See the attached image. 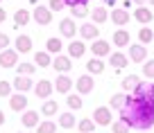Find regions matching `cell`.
Listing matches in <instances>:
<instances>
[{
    "label": "cell",
    "mask_w": 154,
    "mask_h": 133,
    "mask_svg": "<svg viewBox=\"0 0 154 133\" xmlns=\"http://www.w3.org/2000/svg\"><path fill=\"white\" fill-rule=\"evenodd\" d=\"M70 14H72V20H82V18H86V16H91V9H88V5H75V7H70Z\"/></svg>",
    "instance_id": "29"
},
{
    "label": "cell",
    "mask_w": 154,
    "mask_h": 133,
    "mask_svg": "<svg viewBox=\"0 0 154 133\" xmlns=\"http://www.w3.org/2000/svg\"><path fill=\"white\" fill-rule=\"evenodd\" d=\"M86 54V43L79 38V41H72L70 45H68V57L70 59H79V57H84Z\"/></svg>",
    "instance_id": "20"
},
{
    "label": "cell",
    "mask_w": 154,
    "mask_h": 133,
    "mask_svg": "<svg viewBox=\"0 0 154 133\" xmlns=\"http://www.w3.org/2000/svg\"><path fill=\"white\" fill-rule=\"evenodd\" d=\"M109 66L113 70H125L129 66V57L122 54V52H113V54H109Z\"/></svg>",
    "instance_id": "17"
},
{
    "label": "cell",
    "mask_w": 154,
    "mask_h": 133,
    "mask_svg": "<svg viewBox=\"0 0 154 133\" xmlns=\"http://www.w3.org/2000/svg\"><path fill=\"white\" fill-rule=\"evenodd\" d=\"M91 18L95 20V25L106 23V20H109V11H106V7H95V9L91 11Z\"/></svg>",
    "instance_id": "31"
},
{
    "label": "cell",
    "mask_w": 154,
    "mask_h": 133,
    "mask_svg": "<svg viewBox=\"0 0 154 133\" xmlns=\"http://www.w3.org/2000/svg\"><path fill=\"white\" fill-rule=\"evenodd\" d=\"M16 72H18V75H23V77H32L34 72H36V66H34V63L23 61V63H18V66H16Z\"/></svg>",
    "instance_id": "34"
},
{
    "label": "cell",
    "mask_w": 154,
    "mask_h": 133,
    "mask_svg": "<svg viewBox=\"0 0 154 133\" xmlns=\"http://www.w3.org/2000/svg\"><path fill=\"white\" fill-rule=\"evenodd\" d=\"M18 133H25V131H18Z\"/></svg>",
    "instance_id": "50"
},
{
    "label": "cell",
    "mask_w": 154,
    "mask_h": 133,
    "mask_svg": "<svg viewBox=\"0 0 154 133\" xmlns=\"http://www.w3.org/2000/svg\"><path fill=\"white\" fill-rule=\"evenodd\" d=\"M77 131L79 133H95V122H93V120H79V122H77Z\"/></svg>",
    "instance_id": "36"
},
{
    "label": "cell",
    "mask_w": 154,
    "mask_h": 133,
    "mask_svg": "<svg viewBox=\"0 0 154 133\" xmlns=\"http://www.w3.org/2000/svg\"><path fill=\"white\" fill-rule=\"evenodd\" d=\"M79 36H82V41H97L100 38V27L95 23H84L79 27Z\"/></svg>",
    "instance_id": "9"
},
{
    "label": "cell",
    "mask_w": 154,
    "mask_h": 133,
    "mask_svg": "<svg viewBox=\"0 0 154 133\" xmlns=\"http://www.w3.org/2000/svg\"><path fill=\"white\" fill-rule=\"evenodd\" d=\"M52 90H54V84L48 81V79H41L38 84H34V95H36L38 99H48V97L52 95Z\"/></svg>",
    "instance_id": "8"
},
{
    "label": "cell",
    "mask_w": 154,
    "mask_h": 133,
    "mask_svg": "<svg viewBox=\"0 0 154 133\" xmlns=\"http://www.w3.org/2000/svg\"><path fill=\"white\" fill-rule=\"evenodd\" d=\"M86 70H88V75H102L104 72V61L102 59H88L86 61Z\"/></svg>",
    "instance_id": "24"
},
{
    "label": "cell",
    "mask_w": 154,
    "mask_h": 133,
    "mask_svg": "<svg viewBox=\"0 0 154 133\" xmlns=\"http://www.w3.org/2000/svg\"><path fill=\"white\" fill-rule=\"evenodd\" d=\"M131 2H136V5H138V7H143L145 2H147V0H131Z\"/></svg>",
    "instance_id": "46"
},
{
    "label": "cell",
    "mask_w": 154,
    "mask_h": 133,
    "mask_svg": "<svg viewBox=\"0 0 154 133\" xmlns=\"http://www.w3.org/2000/svg\"><path fill=\"white\" fill-rule=\"evenodd\" d=\"M75 86V81L70 79L68 75H59L54 79V90L57 93H63V95H70V88Z\"/></svg>",
    "instance_id": "16"
},
{
    "label": "cell",
    "mask_w": 154,
    "mask_h": 133,
    "mask_svg": "<svg viewBox=\"0 0 154 133\" xmlns=\"http://www.w3.org/2000/svg\"><path fill=\"white\" fill-rule=\"evenodd\" d=\"M25 129H36L38 126V113L36 111H23V117H20Z\"/></svg>",
    "instance_id": "21"
},
{
    "label": "cell",
    "mask_w": 154,
    "mask_h": 133,
    "mask_svg": "<svg viewBox=\"0 0 154 133\" xmlns=\"http://www.w3.org/2000/svg\"><path fill=\"white\" fill-rule=\"evenodd\" d=\"M152 38H154L152 27H140V29H138V41H140V45H147Z\"/></svg>",
    "instance_id": "37"
},
{
    "label": "cell",
    "mask_w": 154,
    "mask_h": 133,
    "mask_svg": "<svg viewBox=\"0 0 154 133\" xmlns=\"http://www.w3.org/2000/svg\"><path fill=\"white\" fill-rule=\"evenodd\" d=\"M109 20H113V25H118V27H125V25L131 20V14L125 11L122 7H116V9L109 11Z\"/></svg>",
    "instance_id": "5"
},
{
    "label": "cell",
    "mask_w": 154,
    "mask_h": 133,
    "mask_svg": "<svg viewBox=\"0 0 154 133\" xmlns=\"http://www.w3.org/2000/svg\"><path fill=\"white\" fill-rule=\"evenodd\" d=\"M5 124V111H0V126Z\"/></svg>",
    "instance_id": "45"
},
{
    "label": "cell",
    "mask_w": 154,
    "mask_h": 133,
    "mask_svg": "<svg viewBox=\"0 0 154 133\" xmlns=\"http://www.w3.org/2000/svg\"><path fill=\"white\" fill-rule=\"evenodd\" d=\"M63 7H66V5H63V0H50L48 9H50V11H61Z\"/></svg>",
    "instance_id": "41"
},
{
    "label": "cell",
    "mask_w": 154,
    "mask_h": 133,
    "mask_svg": "<svg viewBox=\"0 0 154 133\" xmlns=\"http://www.w3.org/2000/svg\"><path fill=\"white\" fill-rule=\"evenodd\" d=\"M5 20H7V11L0 7V23H5Z\"/></svg>",
    "instance_id": "43"
},
{
    "label": "cell",
    "mask_w": 154,
    "mask_h": 133,
    "mask_svg": "<svg viewBox=\"0 0 154 133\" xmlns=\"http://www.w3.org/2000/svg\"><path fill=\"white\" fill-rule=\"evenodd\" d=\"M104 2L111 7V9H116V2H118V0H104Z\"/></svg>",
    "instance_id": "44"
},
{
    "label": "cell",
    "mask_w": 154,
    "mask_h": 133,
    "mask_svg": "<svg viewBox=\"0 0 154 133\" xmlns=\"http://www.w3.org/2000/svg\"><path fill=\"white\" fill-rule=\"evenodd\" d=\"M75 86H77V95H88L95 88V79H93V75H82V77H77Z\"/></svg>",
    "instance_id": "2"
},
{
    "label": "cell",
    "mask_w": 154,
    "mask_h": 133,
    "mask_svg": "<svg viewBox=\"0 0 154 133\" xmlns=\"http://www.w3.org/2000/svg\"><path fill=\"white\" fill-rule=\"evenodd\" d=\"M138 84H140V79L136 75H127L125 79H122V90H125V93H134Z\"/></svg>",
    "instance_id": "30"
},
{
    "label": "cell",
    "mask_w": 154,
    "mask_h": 133,
    "mask_svg": "<svg viewBox=\"0 0 154 133\" xmlns=\"http://www.w3.org/2000/svg\"><path fill=\"white\" fill-rule=\"evenodd\" d=\"M138 133H147V131H138Z\"/></svg>",
    "instance_id": "49"
},
{
    "label": "cell",
    "mask_w": 154,
    "mask_h": 133,
    "mask_svg": "<svg viewBox=\"0 0 154 133\" xmlns=\"http://www.w3.org/2000/svg\"><path fill=\"white\" fill-rule=\"evenodd\" d=\"M145 59H147V48L140 43H129V61L145 63Z\"/></svg>",
    "instance_id": "6"
},
{
    "label": "cell",
    "mask_w": 154,
    "mask_h": 133,
    "mask_svg": "<svg viewBox=\"0 0 154 133\" xmlns=\"http://www.w3.org/2000/svg\"><path fill=\"white\" fill-rule=\"evenodd\" d=\"M129 32L127 29H118V32H113V45L116 48H129Z\"/></svg>",
    "instance_id": "22"
},
{
    "label": "cell",
    "mask_w": 154,
    "mask_h": 133,
    "mask_svg": "<svg viewBox=\"0 0 154 133\" xmlns=\"http://www.w3.org/2000/svg\"><path fill=\"white\" fill-rule=\"evenodd\" d=\"M66 104H68V108L70 111H82V97L79 95H75V93H70V95L66 97Z\"/></svg>",
    "instance_id": "35"
},
{
    "label": "cell",
    "mask_w": 154,
    "mask_h": 133,
    "mask_svg": "<svg viewBox=\"0 0 154 133\" xmlns=\"http://www.w3.org/2000/svg\"><path fill=\"white\" fill-rule=\"evenodd\" d=\"M29 2H32V5H34V7H36V2H38V0H29Z\"/></svg>",
    "instance_id": "47"
},
{
    "label": "cell",
    "mask_w": 154,
    "mask_h": 133,
    "mask_svg": "<svg viewBox=\"0 0 154 133\" xmlns=\"http://www.w3.org/2000/svg\"><path fill=\"white\" fill-rule=\"evenodd\" d=\"M93 122L100 124V126H111V108L109 106H97L95 111H93Z\"/></svg>",
    "instance_id": "3"
},
{
    "label": "cell",
    "mask_w": 154,
    "mask_h": 133,
    "mask_svg": "<svg viewBox=\"0 0 154 133\" xmlns=\"http://www.w3.org/2000/svg\"><path fill=\"white\" fill-rule=\"evenodd\" d=\"M59 34H61L63 38H75L77 36V23L72 18L59 20Z\"/></svg>",
    "instance_id": "10"
},
{
    "label": "cell",
    "mask_w": 154,
    "mask_h": 133,
    "mask_svg": "<svg viewBox=\"0 0 154 133\" xmlns=\"http://www.w3.org/2000/svg\"><path fill=\"white\" fill-rule=\"evenodd\" d=\"M18 66V52L16 50H2L0 52V68H16Z\"/></svg>",
    "instance_id": "12"
},
{
    "label": "cell",
    "mask_w": 154,
    "mask_h": 133,
    "mask_svg": "<svg viewBox=\"0 0 154 133\" xmlns=\"http://www.w3.org/2000/svg\"><path fill=\"white\" fill-rule=\"evenodd\" d=\"M147 2H149V5H154V0H147Z\"/></svg>",
    "instance_id": "48"
},
{
    "label": "cell",
    "mask_w": 154,
    "mask_h": 133,
    "mask_svg": "<svg viewBox=\"0 0 154 133\" xmlns=\"http://www.w3.org/2000/svg\"><path fill=\"white\" fill-rule=\"evenodd\" d=\"M125 93H116V95H111V99H109V108L111 111H118L120 113L122 108H125Z\"/></svg>",
    "instance_id": "27"
},
{
    "label": "cell",
    "mask_w": 154,
    "mask_h": 133,
    "mask_svg": "<svg viewBox=\"0 0 154 133\" xmlns=\"http://www.w3.org/2000/svg\"><path fill=\"white\" fill-rule=\"evenodd\" d=\"M11 88H14L16 93H27V90H32L34 88V84H32V77H23V75H16L14 77V81H11Z\"/></svg>",
    "instance_id": "11"
},
{
    "label": "cell",
    "mask_w": 154,
    "mask_h": 133,
    "mask_svg": "<svg viewBox=\"0 0 154 133\" xmlns=\"http://www.w3.org/2000/svg\"><path fill=\"white\" fill-rule=\"evenodd\" d=\"M59 113V104L54 99H45V104L41 106V115H45V117H52V115Z\"/></svg>",
    "instance_id": "28"
},
{
    "label": "cell",
    "mask_w": 154,
    "mask_h": 133,
    "mask_svg": "<svg viewBox=\"0 0 154 133\" xmlns=\"http://www.w3.org/2000/svg\"><path fill=\"white\" fill-rule=\"evenodd\" d=\"M61 38H57V36H52V38H48V41H45V52L48 54H54V57H57V54H61Z\"/></svg>",
    "instance_id": "25"
},
{
    "label": "cell",
    "mask_w": 154,
    "mask_h": 133,
    "mask_svg": "<svg viewBox=\"0 0 154 133\" xmlns=\"http://www.w3.org/2000/svg\"><path fill=\"white\" fill-rule=\"evenodd\" d=\"M57 129H59L57 122H52V120H45V122H38L36 133H57Z\"/></svg>",
    "instance_id": "33"
},
{
    "label": "cell",
    "mask_w": 154,
    "mask_h": 133,
    "mask_svg": "<svg viewBox=\"0 0 154 133\" xmlns=\"http://www.w3.org/2000/svg\"><path fill=\"white\" fill-rule=\"evenodd\" d=\"M34 66H36V68H48V66H52V54L41 52V50H38V52L34 54Z\"/></svg>",
    "instance_id": "26"
},
{
    "label": "cell",
    "mask_w": 154,
    "mask_h": 133,
    "mask_svg": "<svg viewBox=\"0 0 154 133\" xmlns=\"http://www.w3.org/2000/svg\"><path fill=\"white\" fill-rule=\"evenodd\" d=\"M29 20H32V11H27V9H18L14 14V23L18 25V27H23V25H27Z\"/></svg>",
    "instance_id": "32"
},
{
    "label": "cell",
    "mask_w": 154,
    "mask_h": 133,
    "mask_svg": "<svg viewBox=\"0 0 154 133\" xmlns=\"http://www.w3.org/2000/svg\"><path fill=\"white\" fill-rule=\"evenodd\" d=\"M7 48H9V36H7L5 32H0V52L7 50Z\"/></svg>",
    "instance_id": "42"
},
{
    "label": "cell",
    "mask_w": 154,
    "mask_h": 133,
    "mask_svg": "<svg viewBox=\"0 0 154 133\" xmlns=\"http://www.w3.org/2000/svg\"><path fill=\"white\" fill-rule=\"evenodd\" d=\"M143 75L147 77V79H154V59H149V61L143 63Z\"/></svg>",
    "instance_id": "39"
},
{
    "label": "cell",
    "mask_w": 154,
    "mask_h": 133,
    "mask_svg": "<svg viewBox=\"0 0 154 133\" xmlns=\"http://www.w3.org/2000/svg\"><path fill=\"white\" fill-rule=\"evenodd\" d=\"M111 131L113 133H129L131 129H129V124H125L122 120H118V122H113V126H111Z\"/></svg>",
    "instance_id": "38"
},
{
    "label": "cell",
    "mask_w": 154,
    "mask_h": 133,
    "mask_svg": "<svg viewBox=\"0 0 154 133\" xmlns=\"http://www.w3.org/2000/svg\"><path fill=\"white\" fill-rule=\"evenodd\" d=\"M91 52L95 59H102V57H109L111 54V43L104 41V38H97V41L91 43Z\"/></svg>",
    "instance_id": "4"
},
{
    "label": "cell",
    "mask_w": 154,
    "mask_h": 133,
    "mask_svg": "<svg viewBox=\"0 0 154 133\" xmlns=\"http://www.w3.org/2000/svg\"><path fill=\"white\" fill-rule=\"evenodd\" d=\"M134 20H136V23H140V25H143V27H147V23H152V20H154V14H152V11H149V7H136V9H134Z\"/></svg>",
    "instance_id": "15"
},
{
    "label": "cell",
    "mask_w": 154,
    "mask_h": 133,
    "mask_svg": "<svg viewBox=\"0 0 154 133\" xmlns=\"http://www.w3.org/2000/svg\"><path fill=\"white\" fill-rule=\"evenodd\" d=\"M52 68L59 72V75L70 72V70H72V59H70V57H61V54H57V57H52Z\"/></svg>",
    "instance_id": "14"
},
{
    "label": "cell",
    "mask_w": 154,
    "mask_h": 133,
    "mask_svg": "<svg viewBox=\"0 0 154 133\" xmlns=\"http://www.w3.org/2000/svg\"><path fill=\"white\" fill-rule=\"evenodd\" d=\"M120 120L129 124V129L147 131L154 126V99H140L136 95L125 97V108L120 111Z\"/></svg>",
    "instance_id": "1"
},
{
    "label": "cell",
    "mask_w": 154,
    "mask_h": 133,
    "mask_svg": "<svg viewBox=\"0 0 154 133\" xmlns=\"http://www.w3.org/2000/svg\"><path fill=\"white\" fill-rule=\"evenodd\" d=\"M11 84L9 81H0V97H11Z\"/></svg>",
    "instance_id": "40"
},
{
    "label": "cell",
    "mask_w": 154,
    "mask_h": 133,
    "mask_svg": "<svg viewBox=\"0 0 154 133\" xmlns=\"http://www.w3.org/2000/svg\"><path fill=\"white\" fill-rule=\"evenodd\" d=\"M9 108L16 111V113L25 111V108H27V97H25L23 93H14V95L9 97Z\"/></svg>",
    "instance_id": "19"
},
{
    "label": "cell",
    "mask_w": 154,
    "mask_h": 133,
    "mask_svg": "<svg viewBox=\"0 0 154 133\" xmlns=\"http://www.w3.org/2000/svg\"><path fill=\"white\" fill-rule=\"evenodd\" d=\"M77 126V120L72 115V111H66V113L59 115V129H75Z\"/></svg>",
    "instance_id": "23"
},
{
    "label": "cell",
    "mask_w": 154,
    "mask_h": 133,
    "mask_svg": "<svg viewBox=\"0 0 154 133\" xmlns=\"http://www.w3.org/2000/svg\"><path fill=\"white\" fill-rule=\"evenodd\" d=\"M14 50L18 54H27L32 52V36H27V34H23V36H18L14 41Z\"/></svg>",
    "instance_id": "18"
},
{
    "label": "cell",
    "mask_w": 154,
    "mask_h": 133,
    "mask_svg": "<svg viewBox=\"0 0 154 133\" xmlns=\"http://www.w3.org/2000/svg\"><path fill=\"white\" fill-rule=\"evenodd\" d=\"M32 18L36 20L38 25H43V27H45V25H50V23H52V11H50L48 7L36 5V7H34V11H32Z\"/></svg>",
    "instance_id": "7"
},
{
    "label": "cell",
    "mask_w": 154,
    "mask_h": 133,
    "mask_svg": "<svg viewBox=\"0 0 154 133\" xmlns=\"http://www.w3.org/2000/svg\"><path fill=\"white\" fill-rule=\"evenodd\" d=\"M0 2H2V0H0Z\"/></svg>",
    "instance_id": "51"
},
{
    "label": "cell",
    "mask_w": 154,
    "mask_h": 133,
    "mask_svg": "<svg viewBox=\"0 0 154 133\" xmlns=\"http://www.w3.org/2000/svg\"><path fill=\"white\" fill-rule=\"evenodd\" d=\"M131 95L140 97V99H154V84H152L149 79H147V81H140Z\"/></svg>",
    "instance_id": "13"
}]
</instances>
